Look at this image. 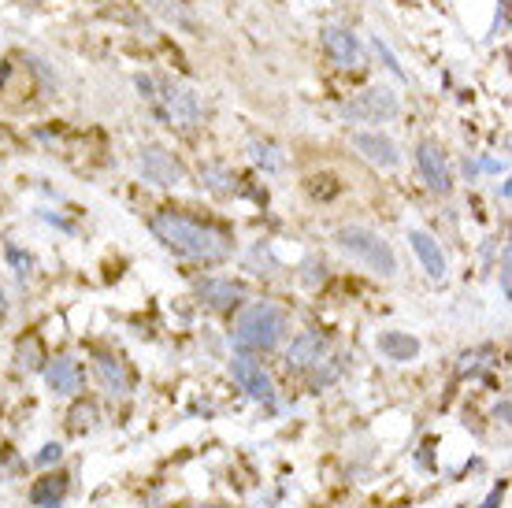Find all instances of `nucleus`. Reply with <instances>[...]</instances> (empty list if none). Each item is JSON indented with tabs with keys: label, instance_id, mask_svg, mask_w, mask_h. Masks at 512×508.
<instances>
[{
	"label": "nucleus",
	"instance_id": "1",
	"mask_svg": "<svg viewBox=\"0 0 512 508\" xmlns=\"http://www.w3.org/2000/svg\"><path fill=\"white\" fill-rule=\"evenodd\" d=\"M149 227H153V234L171 253L186 256V260H201V264H219L234 249L231 234L208 227L201 219L179 216V212H156Z\"/></svg>",
	"mask_w": 512,
	"mask_h": 508
},
{
	"label": "nucleus",
	"instance_id": "2",
	"mask_svg": "<svg viewBox=\"0 0 512 508\" xmlns=\"http://www.w3.org/2000/svg\"><path fill=\"white\" fill-rule=\"evenodd\" d=\"M286 327H290V316L275 301H256V305L242 308V316L234 319L231 342L238 353H271L282 342Z\"/></svg>",
	"mask_w": 512,
	"mask_h": 508
},
{
	"label": "nucleus",
	"instance_id": "3",
	"mask_svg": "<svg viewBox=\"0 0 512 508\" xmlns=\"http://www.w3.org/2000/svg\"><path fill=\"white\" fill-rule=\"evenodd\" d=\"M138 89L156 104V112L167 119V127L190 130V127H197L201 115H205V108H201V101H197V93L179 86V82H171V78H160V82H153V78H138Z\"/></svg>",
	"mask_w": 512,
	"mask_h": 508
},
{
	"label": "nucleus",
	"instance_id": "4",
	"mask_svg": "<svg viewBox=\"0 0 512 508\" xmlns=\"http://www.w3.org/2000/svg\"><path fill=\"white\" fill-rule=\"evenodd\" d=\"M334 242H338V249H342V253H349L353 260H360V264L368 267V271H375V275H383V279H394V275H397L394 249H390V245H386L375 230L342 227L338 234H334Z\"/></svg>",
	"mask_w": 512,
	"mask_h": 508
},
{
	"label": "nucleus",
	"instance_id": "5",
	"mask_svg": "<svg viewBox=\"0 0 512 508\" xmlns=\"http://www.w3.org/2000/svg\"><path fill=\"white\" fill-rule=\"evenodd\" d=\"M397 108H401L397 93H390L386 86H372L360 97H353L342 112H346V119H360V123H383V119H394Z\"/></svg>",
	"mask_w": 512,
	"mask_h": 508
},
{
	"label": "nucleus",
	"instance_id": "6",
	"mask_svg": "<svg viewBox=\"0 0 512 508\" xmlns=\"http://www.w3.org/2000/svg\"><path fill=\"white\" fill-rule=\"evenodd\" d=\"M138 167L141 175H145V182H153V186H182L186 182V167L167 153V149H160V145H145Z\"/></svg>",
	"mask_w": 512,
	"mask_h": 508
},
{
	"label": "nucleus",
	"instance_id": "7",
	"mask_svg": "<svg viewBox=\"0 0 512 508\" xmlns=\"http://www.w3.org/2000/svg\"><path fill=\"white\" fill-rule=\"evenodd\" d=\"M231 375L234 382L242 386L245 394L256 397V401H275V386H271V375L264 371V364L249 353H238L231 360Z\"/></svg>",
	"mask_w": 512,
	"mask_h": 508
},
{
	"label": "nucleus",
	"instance_id": "8",
	"mask_svg": "<svg viewBox=\"0 0 512 508\" xmlns=\"http://www.w3.org/2000/svg\"><path fill=\"white\" fill-rule=\"evenodd\" d=\"M327 349H331L327 334H323V331H305V334H297L294 342H290V349H286V364H290L294 371H308V368H316V364H323Z\"/></svg>",
	"mask_w": 512,
	"mask_h": 508
},
{
	"label": "nucleus",
	"instance_id": "9",
	"mask_svg": "<svg viewBox=\"0 0 512 508\" xmlns=\"http://www.w3.org/2000/svg\"><path fill=\"white\" fill-rule=\"evenodd\" d=\"M353 145H357V153L364 156V160H372L375 167H386V171H394L397 164H401V153H397V145L386 134H379V130H357L353 134Z\"/></svg>",
	"mask_w": 512,
	"mask_h": 508
},
{
	"label": "nucleus",
	"instance_id": "10",
	"mask_svg": "<svg viewBox=\"0 0 512 508\" xmlns=\"http://www.w3.org/2000/svg\"><path fill=\"white\" fill-rule=\"evenodd\" d=\"M45 382H49V390L56 397H75L78 390H82L86 375H82V368H78V360H71V356H56V360L45 364Z\"/></svg>",
	"mask_w": 512,
	"mask_h": 508
},
{
	"label": "nucleus",
	"instance_id": "11",
	"mask_svg": "<svg viewBox=\"0 0 512 508\" xmlns=\"http://www.w3.org/2000/svg\"><path fill=\"white\" fill-rule=\"evenodd\" d=\"M416 164H420L423 182H427V186H431L435 193H449V190H453V178H449V164H446V156H442V149H438V145L423 141L420 149H416Z\"/></svg>",
	"mask_w": 512,
	"mask_h": 508
},
{
	"label": "nucleus",
	"instance_id": "12",
	"mask_svg": "<svg viewBox=\"0 0 512 508\" xmlns=\"http://www.w3.org/2000/svg\"><path fill=\"white\" fill-rule=\"evenodd\" d=\"M409 245H412V253L420 256L423 271H427L431 279H435V282L446 279V275H449L446 253H442V245H438L427 230H409Z\"/></svg>",
	"mask_w": 512,
	"mask_h": 508
},
{
	"label": "nucleus",
	"instance_id": "13",
	"mask_svg": "<svg viewBox=\"0 0 512 508\" xmlns=\"http://www.w3.org/2000/svg\"><path fill=\"white\" fill-rule=\"evenodd\" d=\"M323 49L331 52L338 67H357L360 64L357 38H353L349 30H342V26H327V30H323Z\"/></svg>",
	"mask_w": 512,
	"mask_h": 508
},
{
	"label": "nucleus",
	"instance_id": "14",
	"mask_svg": "<svg viewBox=\"0 0 512 508\" xmlns=\"http://www.w3.org/2000/svg\"><path fill=\"white\" fill-rule=\"evenodd\" d=\"M97 379L112 397H127L134 379H130V368L119 360V356H97Z\"/></svg>",
	"mask_w": 512,
	"mask_h": 508
},
{
	"label": "nucleus",
	"instance_id": "15",
	"mask_svg": "<svg viewBox=\"0 0 512 508\" xmlns=\"http://www.w3.org/2000/svg\"><path fill=\"white\" fill-rule=\"evenodd\" d=\"M197 293H201V301H208L212 308H234L245 301V286L231 279H205Z\"/></svg>",
	"mask_w": 512,
	"mask_h": 508
},
{
	"label": "nucleus",
	"instance_id": "16",
	"mask_svg": "<svg viewBox=\"0 0 512 508\" xmlns=\"http://www.w3.org/2000/svg\"><path fill=\"white\" fill-rule=\"evenodd\" d=\"M375 345H379V353H383L386 360H394V364H409V360H416V353H420V342L405 331L379 334V342Z\"/></svg>",
	"mask_w": 512,
	"mask_h": 508
},
{
	"label": "nucleus",
	"instance_id": "17",
	"mask_svg": "<svg viewBox=\"0 0 512 508\" xmlns=\"http://www.w3.org/2000/svg\"><path fill=\"white\" fill-rule=\"evenodd\" d=\"M64 494H67V479H64V475H49V479H41V483L30 490V501H34L38 508H60Z\"/></svg>",
	"mask_w": 512,
	"mask_h": 508
},
{
	"label": "nucleus",
	"instance_id": "18",
	"mask_svg": "<svg viewBox=\"0 0 512 508\" xmlns=\"http://www.w3.org/2000/svg\"><path fill=\"white\" fill-rule=\"evenodd\" d=\"M41 360H45V353H41V342L30 334V338H19V345H15V364L23 371H38Z\"/></svg>",
	"mask_w": 512,
	"mask_h": 508
},
{
	"label": "nucleus",
	"instance_id": "19",
	"mask_svg": "<svg viewBox=\"0 0 512 508\" xmlns=\"http://www.w3.org/2000/svg\"><path fill=\"white\" fill-rule=\"evenodd\" d=\"M249 156H253V164L264 167V171H279V167H282L279 149H275V145H268V141H253V145H249Z\"/></svg>",
	"mask_w": 512,
	"mask_h": 508
},
{
	"label": "nucleus",
	"instance_id": "20",
	"mask_svg": "<svg viewBox=\"0 0 512 508\" xmlns=\"http://www.w3.org/2000/svg\"><path fill=\"white\" fill-rule=\"evenodd\" d=\"M60 457H64V445L49 442V445H41V453L34 457V464H38V468H52V464H60Z\"/></svg>",
	"mask_w": 512,
	"mask_h": 508
},
{
	"label": "nucleus",
	"instance_id": "21",
	"mask_svg": "<svg viewBox=\"0 0 512 508\" xmlns=\"http://www.w3.org/2000/svg\"><path fill=\"white\" fill-rule=\"evenodd\" d=\"M487 349H479V353H464L461 356V375H479V371L487 368Z\"/></svg>",
	"mask_w": 512,
	"mask_h": 508
},
{
	"label": "nucleus",
	"instance_id": "22",
	"mask_svg": "<svg viewBox=\"0 0 512 508\" xmlns=\"http://www.w3.org/2000/svg\"><path fill=\"white\" fill-rule=\"evenodd\" d=\"M8 260L15 264V275H19V279H30V256H23L15 245H8Z\"/></svg>",
	"mask_w": 512,
	"mask_h": 508
},
{
	"label": "nucleus",
	"instance_id": "23",
	"mask_svg": "<svg viewBox=\"0 0 512 508\" xmlns=\"http://www.w3.org/2000/svg\"><path fill=\"white\" fill-rule=\"evenodd\" d=\"M375 52H379V56H383V64L390 67V71H394L397 78H405V71H401V64H397V60H394V52L386 49V45H383V41H379V38H375Z\"/></svg>",
	"mask_w": 512,
	"mask_h": 508
},
{
	"label": "nucleus",
	"instance_id": "24",
	"mask_svg": "<svg viewBox=\"0 0 512 508\" xmlns=\"http://www.w3.org/2000/svg\"><path fill=\"white\" fill-rule=\"evenodd\" d=\"M501 290L509 297V256H505V264H501Z\"/></svg>",
	"mask_w": 512,
	"mask_h": 508
},
{
	"label": "nucleus",
	"instance_id": "25",
	"mask_svg": "<svg viewBox=\"0 0 512 508\" xmlns=\"http://www.w3.org/2000/svg\"><path fill=\"white\" fill-rule=\"evenodd\" d=\"M4 312H8V305H4V290H0V316H4Z\"/></svg>",
	"mask_w": 512,
	"mask_h": 508
}]
</instances>
